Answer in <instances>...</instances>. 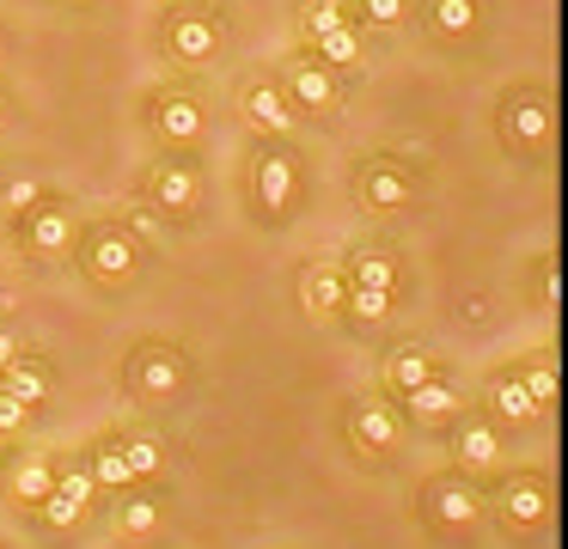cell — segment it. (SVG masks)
<instances>
[{
	"mask_svg": "<svg viewBox=\"0 0 568 549\" xmlns=\"http://www.w3.org/2000/svg\"><path fill=\"white\" fill-rule=\"evenodd\" d=\"M489 129H495V146H501L507 159H526V165L550 159V146H556V98H550V85L514 80L501 98H495Z\"/></svg>",
	"mask_w": 568,
	"mask_h": 549,
	"instance_id": "obj_1",
	"label": "cell"
},
{
	"mask_svg": "<svg viewBox=\"0 0 568 549\" xmlns=\"http://www.w3.org/2000/svg\"><path fill=\"white\" fill-rule=\"evenodd\" d=\"M245 195H251V214L270 220V226L294 220L300 195H306V153L294 141H257L245 165Z\"/></svg>",
	"mask_w": 568,
	"mask_h": 549,
	"instance_id": "obj_2",
	"label": "cell"
},
{
	"mask_svg": "<svg viewBox=\"0 0 568 549\" xmlns=\"http://www.w3.org/2000/svg\"><path fill=\"white\" fill-rule=\"evenodd\" d=\"M226 49V7L214 0H172L160 7V55L172 68L196 73V68H214Z\"/></svg>",
	"mask_w": 568,
	"mask_h": 549,
	"instance_id": "obj_3",
	"label": "cell"
},
{
	"mask_svg": "<svg viewBox=\"0 0 568 549\" xmlns=\"http://www.w3.org/2000/svg\"><path fill=\"white\" fill-rule=\"evenodd\" d=\"M141 116H148V134L160 153H190L202 159V141H209V98L184 80H160L141 98Z\"/></svg>",
	"mask_w": 568,
	"mask_h": 549,
	"instance_id": "obj_4",
	"label": "cell"
},
{
	"mask_svg": "<svg viewBox=\"0 0 568 549\" xmlns=\"http://www.w3.org/2000/svg\"><path fill=\"white\" fill-rule=\"evenodd\" d=\"M300 55H312L331 73L361 68V24L348 12V0H300Z\"/></svg>",
	"mask_w": 568,
	"mask_h": 549,
	"instance_id": "obj_5",
	"label": "cell"
},
{
	"mask_svg": "<svg viewBox=\"0 0 568 549\" xmlns=\"http://www.w3.org/2000/svg\"><path fill=\"white\" fill-rule=\"evenodd\" d=\"M74 263L92 287H129L141 275V238L123 220H92L74 232Z\"/></svg>",
	"mask_w": 568,
	"mask_h": 549,
	"instance_id": "obj_6",
	"label": "cell"
},
{
	"mask_svg": "<svg viewBox=\"0 0 568 549\" xmlns=\"http://www.w3.org/2000/svg\"><path fill=\"white\" fill-rule=\"evenodd\" d=\"M141 195H148L153 214L190 220L202 207V195H209V171H202V159H190V153H160L148 165V177H141Z\"/></svg>",
	"mask_w": 568,
	"mask_h": 549,
	"instance_id": "obj_7",
	"label": "cell"
},
{
	"mask_svg": "<svg viewBox=\"0 0 568 549\" xmlns=\"http://www.w3.org/2000/svg\"><path fill=\"white\" fill-rule=\"evenodd\" d=\"M239 116H245L251 141H294V134H300V110L287 104L275 68L251 73V80L239 85Z\"/></svg>",
	"mask_w": 568,
	"mask_h": 549,
	"instance_id": "obj_8",
	"label": "cell"
},
{
	"mask_svg": "<svg viewBox=\"0 0 568 549\" xmlns=\"http://www.w3.org/2000/svg\"><path fill=\"white\" fill-rule=\"evenodd\" d=\"M275 80H282L287 104L300 110V122H306V116H336V110H343V73L318 68V61L300 55V49H294V55H282Z\"/></svg>",
	"mask_w": 568,
	"mask_h": 549,
	"instance_id": "obj_9",
	"label": "cell"
},
{
	"mask_svg": "<svg viewBox=\"0 0 568 549\" xmlns=\"http://www.w3.org/2000/svg\"><path fill=\"white\" fill-rule=\"evenodd\" d=\"M355 202L367 214H397V207L416 202V171L404 153H367L355 171Z\"/></svg>",
	"mask_w": 568,
	"mask_h": 549,
	"instance_id": "obj_10",
	"label": "cell"
},
{
	"mask_svg": "<svg viewBox=\"0 0 568 549\" xmlns=\"http://www.w3.org/2000/svg\"><path fill=\"white\" fill-rule=\"evenodd\" d=\"M74 202L68 195H55V190H43L38 202L19 214V244H26L31 256H68L74 251Z\"/></svg>",
	"mask_w": 568,
	"mask_h": 549,
	"instance_id": "obj_11",
	"label": "cell"
},
{
	"mask_svg": "<svg viewBox=\"0 0 568 549\" xmlns=\"http://www.w3.org/2000/svg\"><path fill=\"white\" fill-rule=\"evenodd\" d=\"M409 19L422 24L428 43L465 49V43H477L483 19H489V0H409Z\"/></svg>",
	"mask_w": 568,
	"mask_h": 549,
	"instance_id": "obj_12",
	"label": "cell"
},
{
	"mask_svg": "<svg viewBox=\"0 0 568 549\" xmlns=\"http://www.w3.org/2000/svg\"><path fill=\"white\" fill-rule=\"evenodd\" d=\"M129 385L141 397H178V385H184V354L172 342H141L129 354Z\"/></svg>",
	"mask_w": 568,
	"mask_h": 549,
	"instance_id": "obj_13",
	"label": "cell"
},
{
	"mask_svg": "<svg viewBox=\"0 0 568 549\" xmlns=\"http://www.w3.org/2000/svg\"><path fill=\"white\" fill-rule=\"evenodd\" d=\"M422 507H428L434 525H446V531H465V525H477L483 512V495L465 482V476H440V482H428V495H422Z\"/></svg>",
	"mask_w": 568,
	"mask_h": 549,
	"instance_id": "obj_14",
	"label": "cell"
},
{
	"mask_svg": "<svg viewBox=\"0 0 568 549\" xmlns=\"http://www.w3.org/2000/svg\"><path fill=\"white\" fill-rule=\"evenodd\" d=\"M87 500H92V470H87V464H62V470H55L50 500H43V525L68 531V525L87 512Z\"/></svg>",
	"mask_w": 568,
	"mask_h": 549,
	"instance_id": "obj_15",
	"label": "cell"
},
{
	"mask_svg": "<svg viewBox=\"0 0 568 549\" xmlns=\"http://www.w3.org/2000/svg\"><path fill=\"white\" fill-rule=\"evenodd\" d=\"M495 507H501L507 525H544V512H550V482H544V476H507Z\"/></svg>",
	"mask_w": 568,
	"mask_h": 549,
	"instance_id": "obj_16",
	"label": "cell"
},
{
	"mask_svg": "<svg viewBox=\"0 0 568 549\" xmlns=\"http://www.w3.org/2000/svg\"><path fill=\"white\" fill-rule=\"evenodd\" d=\"M397 434H404V421H397L392 403H355V415H348V439H355L361 451H392Z\"/></svg>",
	"mask_w": 568,
	"mask_h": 549,
	"instance_id": "obj_17",
	"label": "cell"
},
{
	"mask_svg": "<svg viewBox=\"0 0 568 549\" xmlns=\"http://www.w3.org/2000/svg\"><path fill=\"white\" fill-rule=\"evenodd\" d=\"M300 299H306L312 312H343V299H348L343 263H312V268H300Z\"/></svg>",
	"mask_w": 568,
	"mask_h": 549,
	"instance_id": "obj_18",
	"label": "cell"
},
{
	"mask_svg": "<svg viewBox=\"0 0 568 549\" xmlns=\"http://www.w3.org/2000/svg\"><path fill=\"white\" fill-rule=\"evenodd\" d=\"M453 451H458V470H495V458H501V434H495L489 421H458Z\"/></svg>",
	"mask_w": 568,
	"mask_h": 549,
	"instance_id": "obj_19",
	"label": "cell"
},
{
	"mask_svg": "<svg viewBox=\"0 0 568 549\" xmlns=\"http://www.w3.org/2000/svg\"><path fill=\"white\" fill-rule=\"evenodd\" d=\"M0 390H7V397H19L26 409H38V403L50 397V366L31 360V354H19V360L0 373Z\"/></svg>",
	"mask_w": 568,
	"mask_h": 549,
	"instance_id": "obj_20",
	"label": "cell"
},
{
	"mask_svg": "<svg viewBox=\"0 0 568 549\" xmlns=\"http://www.w3.org/2000/svg\"><path fill=\"white\" fill-rule=\"evenodd\" d=\"M385 378H392V390H397V397H409L416 385H428V378H434L428 348H416V342H397V348H392V360H385Z\"/></svg>",
	"mask_w": 568,
	"mask_h": 549,
	"instance_id": "obj_21",
	"label": "cell"
},
{
	"mask_svg": "<svg viewBox=\"0 0 568 549\" xmlns=\"http://www.w3.org/2000/svg\"><path fill=\"white\" fill-rule=\"evenodd\" d=\"M87 470H92V488H129L135 482V470H129V458H123V439H99Z\"/></svg>",
	"mask_w": 568,
	"mask_h": 549,
	"instance_id": "obj_22",
	"label": "cell"
},
{
	"mask_svg": "<svg viewBox=\"0 0 568 549\" xmlns=\"http://www.w3.org/2000/svg\"><path fill=\"white\" fill-rule=\"evenodd\" d=\"M404 403H409V415H416V421H446V415H458V385L428 378V385H416Z\"/></svg>",
	"mask_w": 568,
	"mask_h": 549,
	"instance_id": "obj_23",
	"label": "cell"
},
{
	"mask_svg": "<svg viewBox=\"0 0 568 549\" xmlns=\"http://www.w3.org/2000/svg\"><path fill=\"white\" fill-rule=\"evenodd\" d=\"M343 275H348V287H373V293L397 287V263L385 251H355V263H348Z\"/></svg>",
	"mask_w": 568,
	"mask_h": 549,
	"instance_id": "obj_24",
	"label": "cell"
},
{
	"mask_svg": "<svg viewBox=\"0 0 568 549\" xmlns=\"http://www.w3.org/2000/svg\"><path fill=\"white\" fill-rule=\"evenodd\" d=\"M50 488H55V464L50 458H26L13 470V500H26V507H43Z\"/></svg>",
	"mask_w": 568,
	"mask_h": 549,
	"instance_id": "obj_25",
	"label": "cell"
},
{
	"mask_svg": "<svg viewBox=\"0 0 568 549\" xmlns=\"http://www.w3.org/2000/svg\"><path fill=\"white\" fill-rule=\"evenodd\" d=\"M361 31H397L409 19V0H348Z\"/></svg>",
	"mask_w": 568,
	"mask_h": 549,
	"instance_id": "obj_26",
	"label": "cell"
},
{
	"mask_svg": "<svg viewBox=\"0 0 568 549\" xmlns=\"http://www.w3.org/2000/svg\"><path fill=\"white\" fill-rule=\"evenodd\" d=\"M489 397H495V409H501L507 421H531V415H538V403H531L526 385H519V373H501L489 385Z\"/></svg>",
	"mask_w": 568,
	"mask_h": 549,
	"instance_id": "obj_27",
	"label": "cell"
},
{
	"mask_svg": "<svg viewBox=\"0 0 568 549\" xmlns=\"http://www.w3.org/2000/svg\"><path fill=\"white\" fill-rule=\"evenodd\" d=\"M153 525H160V500L129 495V500H123V531H129V537H148Z\"/></svg>",
	"mask_w": 568,
	"mask_h": 549,
	"instance_id": "obj_28",
	"label": "cell"
},
{
	"mask_svg": "<svg viewBox=\"0 0 568 549\" xmlns=\"http://www.w3.org/2000/svg\"><path fill=\"white\" fill-rule=\"evenodd\" d=\"M348 312H355L361 317V324H379V317L385 312H392V293H373V287H348Z\"/></svg>",
	"mask_w": 568,
	"mask_h": 549,
	"instance_id": "obj_29",
	"label": "cell"
},
{
	"mask_svg": "<svg viewBox=\"0 0 568 549\" xmlns=\"http://www.w3.org/2000/svg\"><path fill=\"white\" fill-rule=\"evenodd\" d=\"M519 385H526L531 403L544 409V403H556V366H550V360H531L526 373H519Z\"/></svg>",
	"mask_w": 568,
	"mask_h": 549,
	"instance_id": "obj_30",
	"label": "cell"
},
{
	"mask_svg": "<svg viewBox=\"0 0 568 549\" xmlns=\"http://www.w3.org/2000/svg\"><path fill=\"white\" fill-rule=\"evenodd\" d=\"M123 458H129V470H135V476H153V470H160V464H165V451L160 446H153V439H123Z\"/></svg>",
	"mask_w": 568,
	"mask_h": 549,
	"instance_id": "obj_31",
	"label": "cell"
},
{
	"mask_svg": "<svg viewBox=\"0 0 568 549\" xmlns=\"http://www.w3.org/2000/svg\"><path fill=\"white\" fill-rule=\"evenodd\" d=\"M38 195H43V183H38V177H26V171H19V177L7 183V190H0V207H13V214H26V207L38 202Z\"/></svg>",
	"mask_w": 568,
	"mask_h": 549,
	"instance_id": "obj_32",
	"label": "cell"
},
{
	"mask_svg": "<svg viewBox=\"0 0 568 549\" xmlns=\"http://www.w3.org/2000/svg\"><path fill=\"white\" fill-rule=\"evenodd\" d=\"M556 299H562V268H556V256H538V305Z\"/></svg>",
	"mask_w": 568,
	"mask_h": 549,
	"instance_id": "obj_33",
	"label": "cell"
},
{
	"mask_svg": "<svg viewBox=\"0 0 568 549\" xmlns=\"http://www.w3.org/2000/svg\"><path fill=\"white\" fill-rule=\"evenodd\" d=\"M26 421H31V409L19 397H7V390H0V434H26Z\"/></svg>",
	"mask_w": 568,
	"mask_h": 549,
	"instance_id": "obj_34",
	"label": "cell"
},
{
	"mask_svg": "<svg viewBox=\"0 0 568 549\" xmlns=\"http://www.w3.org/2000/svg\"><path fill=\"white\" fill-rule=\"evenodd\" d=\"M13 360H19V336H13V329H0V373H7Z\"/></svg>",
	"mask_w": 568,
	"mask_h": 549,
	"instance_id": "obj_35",
	"label": "cell"
},
{
	"mask_svg": "<svg viewBox=\"0 0 568 549\" xmlns=\"http://www.w3.org/2000/svg\"><path fill=\"white\" fill-rule=\"evenodd\" d=\"M7 116H13V98H7V85H0V129H7Z\"/></svg>",
	"mask_w": 568,
	"mask_h": 549,
	"instance_id": "obj_36",
	"label": "cell"
},
{
	"mask_svg": "<svg viewBox=\"0 0 568 549\" xmlns=\"http://www.w3.org/2000/svg\"><path fill=\"white\" fill-rule=\"evenodd\" d=\"M0 61H7V31H0Z\"/></svg>",
	"mask_w": 568,
	"mask_h": 549,
	"instance_id": "obj_37",
	"label": "cell"
},
{
	"mask_svg": "<svg viewBox=\"0 0 568 549\" xmlns=\"http://www.w3.org/2000/svg\"><path fill=\"white\" fill-rule=\"evenodd\" d=\"M62 7H92V0H62Z\"/></svg>",
	"mask_w": 568,
	"mask_h": 549,
	"instance_id": "obj_38",
	"label": "cell"
}]
</instances>
